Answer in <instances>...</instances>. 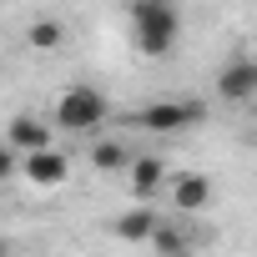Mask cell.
<instances>
[{"mask_svg":"<svg viewBox=\"0 0 257 257\" xmlns=\"http://www.w3.org/2000/svg\"><path fill=\"white\" fill-rule=\"evenodd\" d=\"M132 36H137V51L142 56H167L182 36V16L167 0H137L132 6Z\"/></svg>","mask_w":257,"mask_h":257,"instance_id":"cell-1","label":"cell"},{"mask_svg":"<svg viewBox=\"0 0 257 257\" xmlns=\"http://www.w3.org/2000/svg\"><path fill=\"white\" fill-rule=\"evenodd\" d=\"M106 116H111V101L96 86H66L56 101V126H66V132H96Z\"/></svg>","mask_w":257,"mask_h":257,"instance_id":"cell-2","label":"cell"},{"mask_svg":"<svg viewBox=\"0 0 257 257\" xmlns=\"http://www.w3.org/2000/svg\"><path fill=\"white\" fill-rule=\"evenodd\" d=\"M202 121H207L202 101H147L137 111V126H142V132H157V137L187 132V126H202Z\"/></svg>","mask_w":257,"mask_h":257,"instance_id":"cell-3","label":"cell"},{"mask_svg":"<svg viewBox=\"0 0 257 257\" xmlns=\"http://www.w3.org/2000/svg\"><path fill=\"white\" fill-rule=\"evenodd\" d=\"M21 177H26L31 187H61V182L71 177V162H66L56 147H46V152H36V157H21Z\"/></svg>","mask_w":257,"mask_h":257,"instance_id":"cell-4","label":"cell"},{"mask_svg":"<svg viewBox=\"0 0 257 257\" xmlns=\"http://www.w3.org/2000/svg\"><path fill=\"white\" fill-rule=\"evenodd\" d=\"M217 96L222 101H252L257 96V61H227L217 71Z\"/></svg>","mask_w":257,"mask_h":257,"instance_id":"cell-5","label":"cell"},{"mask_svg":"<svg viewBox=\"0 0 257 257\" xmlns=\"http://www.w3.org/2000/svg\"><path fill=\"white\" fill-rule=\"evenodd\" d=\"M111 232H116L121 242H152V237L162 232V217H157L152 202H137L132 212H121V217L111 222Z\"/></svg>","mask_w":257,"mask_h":257,"instance_id":"cell-6","label":"cell"},{"mask_svg":"<svg viewBox=\"0 0 257 257\" xmlns=\"http://www.w3.org/2000/svg\"><path fill=\"white\" fill-rule=\"evenodd\" d=\"M11 147L21 152V157H36V152H46L51 147V126L41 121V116H31V111H21V116H11Z\"/></svg>","mask_w":257,"mask_h":257,"instance_id":"cell-7","label":"cell"},{"mask_svg":"<svg viewBox=\"0 0 257 257\" xmlns=\"http://www.w3.org/2000/svg\"><path fill=\"white\" fill-rule=\"evenodd\" d=\"M207 202H212V182H207L202 172L172 177V207H177V212H202Z\"/></svg>","mask_w":257,"mask_h":257,"instance_id":"cell-8","label":"cell"},{"mask_svg":"<svg viewBox=\"0 0 257 257\" xmlns=\"http://www.w3.org/2000/svg\"><path fill=\"white\" fill-rule=\"evenodd\" d=\"M126 177H132V192H137L142 202H152V197H157V187L167 182V167H162V157H137Z\"/></svg>","mask_w":257,"mask_h":257,"instance_id":"cell-9","label":"cell"},{"mask_svg":"<svg viewBox=\"0 0 257 257\" xmlns=\"http://www.w3.org/2000/svg\"><path fill=\"white\" fill-rule=\"evenodd\" d=\"M132 162H137V157L126 152L121 142H96V147H91V167H96V172H121V167L132 172Z\"/></svg>","mask_w":257,"mask_h":257,"instance_id":"cell-10","label":"cell"},{"mask_svg":"<svg viewBox=\"0 0 257 257\" xmlns=\"http://www.w3.org/2000/svg\"><path fill=\"white\" fill-rule=\"evenodd\" d=\"M61 41H66L61 21H36V26L26 31V46H31V51H56Z\"/></svg>","mask_w":257,"mask_h":257,"instance_id":"cell-11","label":"cell"},{"mask_svg":"<svg viewBox=\"0 0 257 257\" xmlns=\"http://www.w3.org/2000/svg\"><path fill=\"white\" fill-rule=\"evenodd\" d=\"M152 247H157L162 257H177V252H192V237H187L182 227H172V222H162V232L152 237Z\"/></svg>","mask_w":257,"mask_h":257,"instance_id":"cell-12","label":"cell"},{"mask_svg":"<svg viewBox=\"0 0 257 257\" xmlns=\"http://www.w3.org/2000/svg\"><path fill=\"white\" fill-rule=\"evenodd\" d=\"M16 172H21V152H16L11 142H0V182H11Z\"/></svg>","mask_w":257,"mask_h":257,"instance_id":"cell-13","label":"cell"},{"mask_svg":"<svg viewBox=\"0 0 257 257\" xmlns=\"http://www.w3.org/2000/svg\"><path fill=\"white\" fill-rule=\"evenodd\" d=\"M0 257H11V242H6V237H0Z\"/></svg>","mask_w":257,"mask_h":257,"instance_id":"cell-14","label":"cell"},{"mask_svg":"<svg viewBox=\"0 0 257 257\" xmlns=\"http://www.w3.org/2000/svg\"><path fill=\"white\" fill-rule=\"evenodd\" d=\"M177 257H197V247H192V252H177Z\"/></svg>","mask_w":257,"mask_h":257,"instance_id":"cell-15","label":"cell"},{"mask_svg":"<svg viewBox=\"0 0 257 257\" xmlns=\"http://www.w3.org/2000/svg\"><path fill=\"white\" fill-rule=\"evenodd\" d=\"M252 137H257V132H252Z\"/></svg>","mask_w":257,"mask_h":257,"instance_id":"cell-16","label":"cell"}]
</instances>
